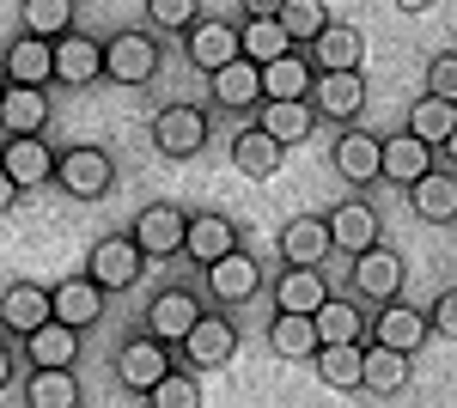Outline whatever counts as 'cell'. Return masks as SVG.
<instances>
[{"label":"cell","mask_w":457,"mask_h":408,"mask_svg":"<svg viewBox=\"0 0 457 408\" xmlns=\"http://www.w3.org/2000/svg\"><path fill=\"white\" fill-rule=\"evenodd\" d=\"M55 183L68 189L73 202H98L116 183V159L104 146H68V153H55Z\"/></svg>","instance_id":"6da1fadb"},{"label":"cell","mask_w":457,"mask_h":408,"mask_svg":"<svg viewBox=\"0 0 457 408\" xmlns=\"http://www.w3.org/2000/svg\"><path fill=\"white\" fill-rule=\"evenodd\" d=\"M312 92V62L305 49H287L275 62H262V104H293Z\"/></svg>","instance_id":"f546056e"},{"label":"cell","mask_w":457,"mask_h":408,"mask_svg":"<svg viewBox=\"0 0 457 408\" xmlns=\"http://www.w3.org/2000/svg\"><path fill=\"white\" fill-rule=\"evenodd\" d=\"M317 347V323L312 317H299V311H275V323H269V354L275 360H312Z\"/></svg>","instance_id":"1f68e13d"},{"label":"cell","mask_w":457,"mask_h":408,"mask_svg":"<svg viewBox=\"0 0 457 408\" xmlns=\"http://www.w3.org/2000/svg\"><path fill=\"white\" fill-rule=\"evenodd\" d=\"M390 6H396V12H427L433 0H390Z\"/></svg>","instance_id":"681fc988"},{"label":"cell","mask_w":457,"mask_h":408,"mask_svg":"<svg viewBox=\"0 0 457 408\" xmlns=\"http://www.w3.org/2000/svg\"><path fill=\"white\" fill-rule=\"evenodd\" d=\"M0 92H6V79H0Z\"/></svg>","instance_id":"816d5d0a"},{"label":"cell","mask_w":457,"mask_h":408,"mask_svg":"<svg viewBox=\"0 0 457 408\" xmlns=\"http://www.w3.org/2000/svg\"><path fill=\"white\" fill-rule=\"evenodd\" d=\"M353 293H360V299H372V305L403 299V256L385 250V244L360 250V256H353Z\"/></svg>","instance_id":"7c38bea8"},{"label":"cell","mask_w":457,"mask_h":408,"mask_svg":"<svg viewBox=\"0 0 457 408\" xmlns=\"http://www.w3.org/2000/svg\"><path fill=\"white\" fill-rule=\"evenodd\" d=\"M409 207L421 213L427 226H452L457 220V171H427L421 183H409Z\"/></svg>","instance_id":"4316f807"},{"label":"cell","mask_w":457,"mask_h":408,"mask_svg":"<svg viewBox=\"0 0 457 408\" xmlns=\"http://www.w3.org/2000/svg\"><path fill=\"white\" fill-rule=\"evenodd\" d=\"M281 140H269L262 129H238V140H232V165L245 171V177H256V183H269L275 171H281Z\"/></svg>","instance_id":"d6a6232c"},{"label":"cell","mask_w":457,"mask_h":408,"mask_svg":"<svg viewBox=\"0 0 457 408\" xmlns=\"http://www.w3.org/2000/svg\"><path fill=\"white\" fill-rule=\"evenodd\" d=\"M208 79H213V104H220V110H238V116H245V110L262 104V68L245 62V55L226 62L220 73H208Z\"/></svg>","instance_id":"484cf974"},{"label":"cell","mask_w":457,"mask_h":408,"mask_svg":"<svg viewBox=\"0 0 457 408\" xmlns=\"http://www.w3.org/2000/svg\"><path fill=\"white\" fill-rule=\"evenodd\" d=\"M238 49H245V62H275V55H287L293 43H287L281 19H245V31H238Z\"/></svg>","instance_id":"60d3db41"},{"label":"cell","mask_w":457,"mask_h":408,"mask_svg":"<svg viewBox=\"0 0 457 408\" xmlns=\"http://www.w3.org/2000/svg\"><path fill=\"white\" fill-rule=\"evenodd\" d=\"M427 171H433V146L415 140L409 129L378 146V177H385V183H403V189H409V183H421Z\"/></svg>","instance_id":"603a6c76"},{"label":"cell","mask_w":457,"mask_h":408,"mask_svg":"<svg viewBox=\"0 0 457 408\" xmlns=\"http://www.w3.org/2000/svg\"><path fill=\"white\" fill-rule=\"evenodd\" d=\"M195 12H202V0H146V19H153V31H189L195 25Z\"/></svg>","instance_id":"7bdbcfd3"},{"label":"cell","mask_w":457,"mask_h":408,"mask_svg":"<svg viewBox=\"0 0 457 408\" xmlns=\"http://www.w3.org/2000/svg\"><path fill=\"white\" fill-rule=\"evenodd\" d=\"M312 323H317V341H323V347H336V341H366V317H360V305L336 299V293L312 311Z\"/></svg>","instance_id":"d590c367"},{"label":"cell","mask_w":457,"mask_h":408,"mask_svg":"<svg viewBox=\"0 0 457 408\" xmlns=\"http://www.w3.org/2000/svg\"><path fill=\"white\" fill-rule=\"evenodd\" d=\"M275 244H281L287 269H323V256L336 250V244H329V226H323V213H293Z\"/></svg>","instance_id":"e0dca14e"},{"label":"cell","mask_w":457,"mask_h":408,"mask_svg":"<svg viewBox=\"0 0 457 408\" xmlns=\"http://www.w3.org/2000/svg\"><path fill=\"white\" fill-rule=\"evenodd\" d=\"M445 159H452V165H457V129H452V140H445Z\"/></svg>","instance_id":"f907efd6"},{"label":"cell","mask_w":457,"mask_h":408,"mask_svg":"<svg viewBox=\"0 0 457 408\" xmlns=\"http://www.w3.org/2000/svg\"><path fill=\"white\" fill-rule=\"evenodd\" d=\"M427 323H433L439 336H452V341H457V287H452V293H439V299H433V311H427Z\"/></svg>","instance_id":"f6af8a7d"},{"label":"cell","mask_w":457,"mask_h":408,"mask_svg":"<svg viewBox=\"0 0 457 408\" xmlns=\"http://www.w3.org/2000/svg\"><path fill=\"white\" fill-rule=\"evenodd\" d=\"M146 408H202V378L195 372H165L153 390H146Z\"/></svg>","instance_id":"b9f144b4"},{"label":"cell","mask_w":457,"mask_h":408,"mask_svg":"<svg viewBox=\"0 0 457 408\" xmlns=\"http://www.w3.org/2000/svg\"><path fill=\"white\" fill-rule=\"evenodd\" d=\"M360 354H366V341H336V347H317L312 354V366H317V378L329 384V390H360Z\"/></svg>","instance_id":"836d02e7"},{"label":"cell","mask_w":457,"mask_h":408,"mask_svg":"<svg viewBox=\"0 0 457 408\" xmlns=\"http://www.w3.org/2000/svg\"><path fill=\"white\" fill-rule=\"evenodd\" d=\"M153 73H159V37H146V31L104 37V79H116V86H146Z\"/></svg>","instance_id":"277c9868"},{"label":"cell","mask_w":457,"mask_h":408,"mask_svg":"<svg viewBox=\"0 0 457 408\" xmlns=\"http://www.w3.org/2000/svg\"><path fill=\"white\" fill-rule=\"evenodd\" d=\"M12 366H19V354H12V347H6V341H0V390H6V384H12Z\"/></svg>","instance_id":"c3c4849f"},{"label":"cell","mask_w":457,"mask_h":408,"mask_svg":"<svg viewBox=\"0 0 457 408\" xmlns=\"http://www.w3.org/2000/svg\"><path fill=\"white\" fill-rule=\"evenodd\" d=\"M305 104H312L317 116H329V122H353L366 110V79L360 73H312Z\"/></svg>","instance_id":"4fadbf2b"},{"label":"cell","mask_w":457,"mask_h":408,"mask_svg":"<svg viewBox=\"0 0 457 408\" xmlns=\"http://www.w3.org/2000/svg\"><path fill=\"white\" fill-rule=\"evenodd\" d=\"M427 98L457 104V49H433L427 55Z\"/></svg>","instance_id":"ee69618b"},{"label":"cell","mask_w":457,"mask_h":408,"mask_svg":"<svg viewBox=\"0 0 457 408\" xmlns=\"http://www.w3.org/2000/svg\"><path fill=\"white\" fill-rule=\"evenodd\" d=\"M281 12V0H245V19H275Z\"/></svg>","instance_id":"bcb514c9"},{"label":"cell","mask_w":457,"mask_h":408,"mask_svg":"<svg viewBox=\"0 0 457 408\" xmlns=\"http://www.w3.org/2000/svg\"><path fill=\"white\" fill-rule=\"evenodd\" d=\"M104 287L98 280H86V274H68V280H55L49 287V317L55 323H68V329H92L98 317H104Z\"/></svg>","instance_id":"30bf717a"},{"label":"cell","mask_w":457,"mask_h":408,"mask_svg":"<svg viewBox=\"0 0 457 408\" xmlns=\"http://www.w3.org/2000/svg\"><path fill=\"white\" fill-rule=\"evenodd\" d=\"M202 274H208V299H213V305H250L256 287H262V269H256V256H250L245 244L226 250L220 262H208Z\"/></svg>","instance_id":"ba28073f"},{"label":"cell","mask_w":457,"mask_h":408,"mask_svg":"<svg viewBox=\"0 0 457 408\" xmlns=\"http://www.w3.org/2000/svg\"><path fill=\"white\" fill-rule=\"evenodd\" d=\"M183 232H189V213L177 202H146L135 213V232L129 238L141 244L146 256H183Z\"/></svg>","instance_id":"9c48e42d"},{"label":"cell","mask_w":457,"mask_h":408,"mask_svg":"<svg viewBox=\"0 0 457 408\" xmlns=\"http://www.w3.org/2000/svg\"><path fill=\"white\" fill-rule=\"evenodd\" d=\"M403 384H409V354L366 341V354H360V390H372V396H396Z\"/></svg>","instance_id":"4dcf8cb0"},{"label":"cell","mask_w":457,"mask_h":408,"mask_svg":"<svg viewBox=\"0 0 457 408\" xmlns=\"http://www.w3.org/2000/svg\"><path fill=\"white\" fill-rule=\"evenodd\" d=\"M366 336L378 341V347H396V354H415L427 336H433V323H427L421 305H403V299H390V305H378V317H372V329Z\"/></svg>","instance_id":"9a60e30c"},{"label":"cell","mask_w":457,"mask_h":408,"mask_svg":"<svg viewBox=\"0 0 457 408\" xmlns=\"http://www.w3.org/2000/svg\"><path fill=\"white\" fill-rule=\"evenodd\" d=\"M183 49H189V62L202 73H220L226 62L245 55V49H238V25H226V19H195V25L183 31Z\"/></svg>","instance_id":"2e32d148"},{"label":"cell","mask_w":457,"mask_h":408,"mask_svg":"<svg viewBox=\"0 0 457 408\" xmlns=\"http://www.w3.org/2000/svg\"><path fill=\"white\" fill-rule=\"evenodd\" d=\"M323 226H329V244H336L342 256H360V250H372V244H378V207L342 202L336 213H323Z\"/></svg>","instance_id":"cb8c5ba5"},{"label":"cell","mask_w":457,"mask_h":408,"mask_svg":"<svg viewBox=\"0 0 457 408\" xmlns=\"http://www.w3.org/2000/svg\"><path fill=\"white\" fill-rule=\"evenodd\" d=\"M49 55H55V86H92V79H104V43L86 31H68L49 43Z\"/></svg>","instance_id":"8fae6325"},{"label":"cell","mask_w":457,"mask_h":408,"mask_svg":"<svg viewBox=\"0 0 457 408\" xmlns=\"http://www.w3.org/2000/svg\"><path fill=\"white\" fill-rule=\"evenodd\" d=\"M25 408H79V378L73 372H37L25 378Z\"/></svg>","instance_id":"f35d334b"},{"label":"cell","mask_w":457,"mask_h":408,"mask_svg":"<svg viewBox=\"0 0 457 408\" xmlns=\"http://www.w3.org/2000/svg\"><path fill=\"white\" fill-rule=\"evenodd\" d=\"M0 171H6L19 189H43V183L55 177V153H49L43 135H19V140L0 146Z\"/></svg>","instance_id":"ffe728a7"},{"label":"cell","mask_w":457,"mask_h":408,"mask_svg":"<svg viewBox=\"0 0 457 408\" xmlns=\"http://www.w3.org/2000/svg\"><path fill=\"white\" fill-rule=\"evenodd\" d=\"M256 129L269 140H281V146H305L317 129V110L305 98H293V104H256Z\"/></svg>","instance_id":"f1b7e54d"},{"label":"cell","mask_w":457,"mask_h":408,"mask_svg":"<svg viewBox=\"0 0 457 408\" xmlns=\"http://www.w3.org/2000/svg\"><path fill=\"white\" fill-rule=\"evenodd\" d=\"M305 62H312V73H360L366 37H360V25H348V19H329V25L305 43Z\"/></svg>","instance_id":"52a82bcc"},{"label":"cell","mask_w":457,"mask_h":408,"mask_svg":"<svg viewBox=\"0 0 457 408\" xmlns=\"http://www.w3.org/2000/svg\"><path fill=\"white\" fill-rule=\"evenodd\" d=\"M275 19H281L287 43H293V49H305V43L329 25V6H323V0H281V12H275Z\"/></svg>","instance_id":"ab89813d"},{"label":"cell","mask_w":457,"mask_h":408,"mask_svg":"<svg viewBox=\"0 0 457 408\" xmlns=\"http://www.w3.org/2000/svg\"><path fill=\"white\" fill-rule=\"evenodd\" d=\"M49 323V287H37V280H12L6 293H0V329L6 336H31Z\"/></svg>","instance_id":"44dd1931"},{"label":"cell","mask_w":457,"mask_h":408,"mask_svg":"<svg viewBox=\"0 0 457 408\" xmlns=\"http://www.w3.org/2000/svg\"><path fill=\"white\" fill-rule=\"evenodd\" d=\"M226 250H238V226L226 213H189V232H183V256H195L202 269L220 262Z\"/></svg>","instance_id":"83f0119b"},{"label":"cell","mask_w":457,"mask_h":408,"mask_svg":"<svg viewBox=\"0 0 457 408\" xmlns=\"http://www.w3.org/2000/svg\"><path fill=\"white\" fill-rule=\"evenodd\" d=\"M232 354H238V329H232V317H226V311H202L195 329L183 336V360H189V372H220Z\"/></svg>","instance_id":"8992f818"},{"label":"cell","mask_w":457,"mask_h":408,"mask_svg":"<svg viewBox=\"0 0 457 408\" xmlns=\"http://www.w3.org/2000/svg\"><path fill=\"white\" fill-rule=\"evenodd\" d=\"M49 129V92L37 86H6L0 92V135L19 140V135H43Z\"/></svg>","instance_id":"7402d4cb"},{"label":"cell","mask_w":457,"mask_h":408,"mask_svg":"<svg viewBox=\"0 0 457 408\" xmlns=\"http://www.w3.org/2000/svg\"><path fill=\"white\" fill-rule=\"evenodd\" d=\"M323 299H329V280H323V269H287L281 280H275V305H281V311L312 317Z\"/></svg>","instance_id":"e575fe53"},{"label":"cell","mask_w":457,"mask_h":408,"mask_svg":"<svg viewBox=\"0 0 457 408\" xmlns=\"http://www.w3.org/2000/svg\"><path fill=\"white\" fill-rule=\"evenodd\" d=\"M208 146V110L195 104H165L153 116V153L159 159H195Z\"/></svg>","instance_id":"3957f363"},{"label":"cell","mask_w":457,"mask_h":408,"mask_svg":"<svg viewBox=\"0 0 457 408\" xmlns=\"http://www.w3.org/2000/svg\"><path fill=\"white\" fill-rule=\"evenodd\" d=\"M141 269H146V250L129 238V232L98 238V244H92V256H86V280H98L104 293H129V287H141Z\"/></svg>","instance_id":"7a4b0ae2"},{"label":"cell","mask_w":457,"mask_h":408,"mask_svg":"<svg viewBox=\"0 0 457 408\" xmlns=\"http://www.w3.org/2000/svg\"><path fill=\"white\" fill-rule=\"evenodd\" d=\"M195 317H202L195 293H189V287H165V293L146 305V336H159L165 347H183V336L195 329Z\"/></svg>","instance_id":"ac0fdd59"},{"label":"cell","mask_w":457,"mask_h":408,"mask_svg":"<svg viewBox=\"0 0 457 408\" xmlns=\"http://www.w3.org/2000/svg\"><path fill=\"white\" fill-rule=\"evenodd\" d=\"M25 360H31L37 372H73V360H79V329H68V323H43V329H31L25 336Z\"/></svg>","instance_id":"d4e9b609"},{"label":"cell","mask_w":457,"mask_h":408,"mask_svg":"<svg viewBox=\"0 0 457 408\" xmlns=\"http://www.w3.org/2000/svg\"><path fill=\"white\" fill-rule=\"evenodd\" d=\"M0 79H6V86H37V92H43V86L55 79V55H49V43L19 31L12 43H6V55H0Z\"/></svg>","instance_id":"d6986e66"},{"label":"cell","mask_w":457,"mask_h":408,"mask_svg":"<svg viewBox=\"0 0 457 408\" xmlns=\"http://www.w3.org/2000/svg\"><path fill=\"white\" fill-rule=\"evenodd\" d=\"M12 207H19V183L0 171V213H12Z\"/></svg>","instance_id":"7dc6e473"},{"label":"cell","mask_w":457,"mask_h":408,"mask_svg":"<svg viewBox=\"0 0 457 408\" xmlns=\"http://www.w3.org/2000/svg\"><path fill=\"white\" fill-rule=\"evenodd\" d=\"M19 25H25V37L55 43L73 31V0H19Z\"/></svg>","instance_id":"74e56055"},{"label":"cell","mask_w":457,"mask_h":408,"mask_svg":"<svg viewBox=\"0 0 457 408\" xmlns=\"http://www.w3.org/2000/svg\"><path fill=\"white\" fill-rule=\"evenodd\" d=\"M165 372H171V347H165L159 336H146V329H141V336H129L122 347H116V384H122V390L146 396Z\"/></svg>","instance_id":"5b68a950"},{"label":"cell","mask_w":457,"mask_h":408,"mask_svg":"<svg viewBox=\"0 0 457 408\" xmlns=\"http://www.w3.org/2000/svg\"><path fill=\"white\" fill-rule=\"evenodd\" d=\"M378 146H385V135H372V129H348V135H336V146H329V165H336L342 183L366 189V183H378Z\"/></svg>","instance_id":"5bb4252c"},{"label":"cell","mask_w":457,"mask_h":408,"mask_svg":"<svg viewBox=\"0 0 457 408\" xmlns=\"http://www.w3.org/2000/svg\"><path fill=\"white\" fill-rule=\"evenodd\" d=\"M452 129H457V104H445V98H415L409 104V135L415 140H427V146H433V153H439V146H445V140H452Z\"/></svg>","instance_id":"8d00e7d4"}]
</instances>
